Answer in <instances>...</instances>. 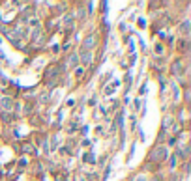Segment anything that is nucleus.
<instances>
[{
  "label": "nucleus",
  "mask_w": 191,
  "mask_h": 181,
  "mask_svg": "<svg viewBox=\"0 0 191 181\" xmlns=\"http://www.w3.org/2000/svg\"><path fill=\"white\" fill-rule=\"evenodd\" d=\"M96 133H98V135H103V127H101V125H98V127H96Z\"/></svg>",
  "instance_id": "nucleus-8"
},
{
  "label": "nucleus",
  "mask_w": 191,
  "mask_h": 181,
  "mask_svg": "<svg viewBox=\"0 0 191 181\" xmlns=\"http://www.w3.org/2000/svg\"><path fill=\"white\" fill-rule=\"evenodd\" d=\"M83 161H84V163H90V164H94V163H96V159H94V153H90V151H88V153H84V155H83Z\"/></svg>",
  "instance_id": "nucleus-4"
},
{
  "label": "nucleus",
  "mask_w": 191,
  "mask_h": 181,
  "mask_svg": "<svg viewBox=\"0 0 191 181\" xmlns=\"http://www.w3.org/2000/svg\"><path fill=\"white\" fill-rule=\"evenodd\" d=\"M173 73H174V75H182V73H184V69H182V60H178V62L173 64Z\"/></svg>",
  "instance_id": "nucleus-3"
},
{
  "label": "nucleus",
  "mask_w": 191,
  "mask_h": 181,
  "mask_svg": "<svg viewBox=\"0 0 191 181\" xmlns=\"http://www.w3.org/2000/svg\"><path fill=\"white\" fill-rule=\"evenodd\" d=\"M0 107L8 112V110H11V107H13V99L11 97H8V95H4V97H0Z\"/></svg>",
  "instance_id": "nucleus-1"
},
{
  "label": "nucleus",
  "mask_w": 191,
  "mask_h": 181,
  "mask_svg": "<svg viewBox=\"0 0 191 181\" xmlns=\"http://www.w3.org/2000/svg\"><path fill=\"white\" fill-rule=\"evenodd\" d=\"M139 28H146V24H144V19H139Z\"/></svg>",
  "instance_id": "nucleus-6"
},
{
  "label": "nucleus",
  "mask_w": 191,
  "mask_h": 181,
  "mask_svg": "<svg viewBox=\"0 0 191 181\" xmlns=\"http://www.w3.org/2000/svg\"><path fill=\"white\" fill-rule=\"evenodd\" d=\"M180 28H182V32H184V34H188V30H189V22H188V21H184Z\"/></svg>",
  "instance_id": "nucleus-5"
},
{
  "label": "nucleus",
  "mask_w": 191,
  "mask_h": 181,
  "mask_svg": "<svg viewBox=\"0 0 191 181\" xmlns=\"http://www.w3.org/2000/svg\"><path fill=\"white\" fill-rule=\"evenodd\" d=\"M81 62L83 64H92V52L90 50H83L81 52Z\"/></svg>",
  "instance_id": "nucleus-2"
},
{
  "label": "nucleus",
  "mask_w": 191,
  "mask_h": 181,
  "mask_svg": "<svg viewBox=\"0 0 191 181\" xmlns=\"http://www.w3.org/2000/svg\"><path fill=\"white\" fill-rule=\"evenodd\" d=\"M68 107H75V99L69 97V99H68Z\"/></svg>",
  "instance_id": "nucleus-7"
}]
</instances>
